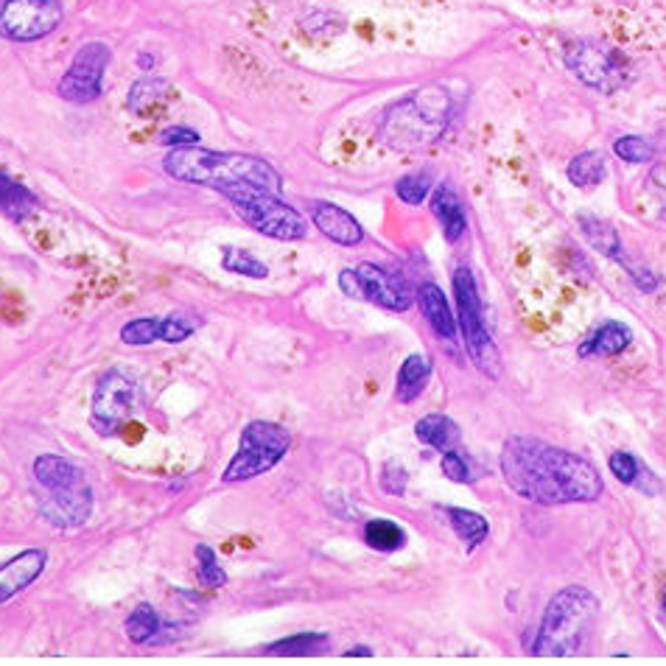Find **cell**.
<instances>
[{"label":"cell","mask_w":666,"mask_h":666,"mask_svg":"<svg viewBox=\"0 0 666 666\" xmlns=\"http://www.w3.org/2000/svg\"><path fill=\"white\" fill-rule=\"evenodd\" d=\"M502 477L516 496L543 507L588 504L605 493L594 462L538 437H509L502 448Z\"/></svg>","instance_id":"6da1fadb"},{"label":"cell","mask_w":666,"mask_h":666,"mask_svg":"<svg viewBox=\"0 0 666 666\" xmlns=\"http://www.w3.org/2000/svg\"><path fill=\"white\" fill-rule=\"evenodd\" d=\"M163 169L176 183L213 188L219 194L238 188H261L281 194V171L267 163L263 157L242 155V151H215L199 149V146H183L171 149L163 160Z\"/></svg>","instance_id":"7a4b0ae2"},{"label":"cell","mask_w":666,"mask_h":666,"mask_svg":"<svg viewBox=\"0 0 666 666\" xmlns=\"http://www.w3.org/2000/svg\"><path fill=\"white\" fill-rule=\"evenodd\" d=\"M451 101L448 90L443 87H423L406 96L381 121L379 137L390 149L398 151H418L425 146L437 144L451 124Z\"/></svg>","instance_id":"3957f363"},{"label":"cell","mask_w":666,"mask_h":666,"mask_svg":"<svg viewBox=\"0 0 666 666\" xmlns=\"http://www.w3.org/2000/svg\"><path fill=\"white\" fill-rule=\"evenodd\" d=\"M596 614H600V600L585 585H566L548 600L535 639L527 650L532 655H552V658L577 655L585 644Z\"/></svg>","instance_id":"277c9868"},{"label":"cell","mask_w":666,"mask_h":666,"mask_svg":"<svg viewBox=\"0 0 666 666\" xmlns=\"http://www.w3.org/2000/svg\"><path fill=\"white\" fill-rule=\"evenodd\" d=\"M294 437L292 431L281 423H269V420H252L242 429L238 451L227 462L222 473L224 484H242L249 479H258L269 473L272 468L286 459Z\"/></svg>","instance_id":"5b68a950"},{"label":"cell","mask_w":666,"mask_h":666,"mask_svg":"<svg viewBox=\"0 0 666 666\" xmlns=\"http://www.w3.org/2000/svg\"><path fill=\"white\" fill-rule=\"evenodd\" d=\"M233 202V210L238 213L244 224L261 233L263 238H272V242L294 244L303 242L308 235V222L306 215L297 208H292L288 202H283L281 194H272V190L261 188H238L227 190L224 194Z\"/></svg>","instance_id":"8992f818"},{"label":"cell","mask_w":666,"mask_h":666,"mask_svg":"<svg viewBox=\"0 0 666 666\" xmlns=\"http://www.w3.org/2000/svg\"><path fill=\"white\" fill-rule=\"evenodd\" d=\"M454 300H457V325L462 331V342L468 356L473 359V365L490 375V379H498L502 372V356H498V347L490 336L488 325H484L482 317V297H479L477 278L468 267H459L454 272Z\"/></svg>","instance_id":"52a82bcc"},{"label":"cell","mask_w":666,"mask_h":666,"mask_svg":"<svg viewBox=\"0 0 666 666\" xmlns=\"http://www.w3.org/2000/svg\"><path fill=\"white\" fill-rule=\"evenodd\" d=\"M340 288L353 300L372 303V306L395 313L409 311L411 303H415V288L409 286L404 274L390 272L379 263H359L353 269H342Z\"/></svg>","instance_id":"ba28073f"},{"label":"cell","mask_w":666,"mask_h":666,"mask_svg":"<svg viewBox=\"0 0 666 666\" xmlns=\"http://www.w3.org/2000/svg\"><path fill=\"white\" fill-rule=\"evenodd\" d=\"M566 67L580 78L582 85L596 92H619L630 82V67L625 57L614 48L594 39H575L566 46Z\"/></svg>","instance_id":"9c48e42d"},{"label":"cell","mask_w":666,"mask_h":666,"mask_svg":"<svg viewBox=\"0 0 666 666\" xmlns=\"http://www.w3.org/2000/svg\"><path fill=\"white\" fill-rule=\"evenodd\" d=\"M137 409V381L124 370H107L96 381L90 404V429L98 437H115Z\"/></svg>","instance_id":"30bf717a"},{"label":"cell","mask_w":666,"mask_h":666,"mask_svg":"<svg viewBox=\"0 0 666 666\" xmlns=\"http://www.w3.org/2000/svg\"><path fill=\"white\" fill-rule=\"evenodd\" d=\"M65 9L59 0H3L0 37L12 42H37L59 28Z\"/></svg>","instance_id":"8fae6325"},{"label":"cell","mask_w":666,"mask_h":666,"mask_svg":"<svg viewBox=\"0 0 666 666\" xmlns=\"http://www.w3.org/2000/svg\"><path fill=\"white\" fill-rule=\"evenodd\" d=\"M110 59L112 51L107 42H87V46L78 48L65 76L59 78V96L71 104H90V101L101 98Z\"/></svg>","instance_id":"7c38bea8"},{"label":"cell","mask_w":666,"mask_h":666,"mask_svg":"<svg viewBox=\"0 0 666 666\" xmlns=\"http://www.w3.org/2000/svg\"><path fill=\"white\" fill-rule=\"evenodd\" d=\"M92 507H96V496L87 477H82L62 488L46 490V498L39 502V516L59 529H78L90 521Z\"/></svg>","instance_id":"4fadbf2b"},{"label":"cell","mask_w":666,"mask_h":666,"mask_svg":"<svg viewBox=\"0 0 666 666\" xmlns=\"http://www.w3.org/2000/svg\"><path fill=\"white\" fill-rule=\"evenodd\" d=\"M48 552L46 548H23L7 563H0V607L20 596L46 575Z\"/></svg>","instance_id":"5bb4252c"},{"label":"cell","mask_w":666,"mask_h":666,"mask_svg":"<svg viewBox=\"0 0 666 666\" xmlns=\"http://www.w3.org/2000/svg\"><path fill=\"white\" fill-rule=\"evenodd\" d=\"M311 224L325 235L328 242L340 244V247H359L365 242V227L353 213L333 202H311L308 208Z\"/></svg>","instance_id":"9a60e30c"},{"label":"cell","mask_w":666,"mask_h":666,"mask_svg":"<svg viewBox=\"0 0 666 666\" xmlns=\"http://www.w3.org/2000/svg\"><path fill=\"white\" fill-rule=\"evenodd\" d=\"M415 300H418L420 313L425 317L429 328L437 333V340L454 342L457 340V317L451 311L448 300H445L443 288L434 286V283H423V286L415 292Z\"/></svg>","instance_id":"2e32d148"},{"label":"cell","mask_w":666,"mask_h":666,"mask_svg":"<svg viewBox=\"0 0 666 666\" xmlns=\"http://www.w3.org/2000/svg\"><path fill=\"white\" fill-rule=\"evenodd\" d=\"M577 227H580L582 238L591 244V249H596L600 255H605L607 261L619 263V267H625V269L630 267V261H627V255H625V247H621V235L614 224L605 222V219H600V215L580 213L577 215Z\"/></svg>","instance_id":"e0dca14e"},{"label":"cell","mask_w":666,"mask_h":666,"mask_svg":"<svg viewBox=\"0 0 666 666\" xmlns=\"http://www.w3.org/2000/svg\"><path fill=\"white\" fill-rule=\"evenodd\" d=\"M431 213L443 227L445 242L457 244L468 230V215H465V205L459 194L451 185H440L431 190Z\"/></svg>","instance_id":"ac0fdd59"},{"label":"cell","mask_w":666,"mask_h":666,"mask_svg":"<svg viewBox=\"0 0 666 666\" xmlns=\"http://www.w3.org/2000/svg\"><path fill=\"white\" fill-rule=\"evenodd\" d=\"M630 345H633V331L619 320H605L588 340H582V345L577 347V356L580 359H591V356L607 359V356L625 353Z\"/></svg>","instance_id":"d6986e66"},{"label":"cell","mask_w":666,"mask_h":666,"mask_svg":"<svg viewBox=\"0 0 666 666\" xmlns=\"http://www.w3.org/2000/svg\"><path fill=\"white\" fill-rule=\"evenodd\" d=\"M37 210H39L37 194L0 171V215H7L9 222L20 224L26 222V219H32Z\"/></svg>","instance_id":"ffe728a7"},{"label":"cell","mask_w":666,"mask_h":666,"mask_svg":"<svg viewBox=\"0 0 666 666\" xmlns=\"http://www.w3.org/2000/svg\"><path fill=\"white\" fill-rule=\"evenodd\" d=\"M171 98V85L165 78L144 76L137 78L135 85L130 87V98H126V110L137 118H151L165 101Z\"/></svg>","instance_id":"44dd1931"},{"label":"cell","mask_w":666,"mask_h":666,"mask_svg":"<svg viewBox=\"0 0 666 666\" xmlns=\"http://www.w3.org/2000/svg\"><path fill=\"white\" fill-rule=\"evenodd\" d=\"M415 437L423 445H429V448L445 454V451L459 448L462 431H459V425L454 423V420L445 418V415H425V418H420L418 423H415Z\"/></svg>","instance_id":"7402d4cb"},{"label":"cell","mask_w":666,"mask_h":666,"mask_svg":"<svg viewBox=\"0 0 666 666\" xmlns=\"http://www.w3.org/2000/svg\"><path fill=\"white\" fill-rule=\"evenodd\" d=\"M429 379H431V361L425 359V356H420V353H411V356H406L404 365H400L398 370L395 398H398L400 404L418 400L425 392V386H429Z\"/></svg>","instance_id":"603a6c76"},{"label":"cell","mask_w":666,"mask_h":666,"mask_svg":"<svg viewBox=\"0 0 666 666\" xmlns=\"http://www.w3.org/2000/svg\"><path fill=\"white\" fill-rule=\"evenodd\" d=\"M124 630H126V639L132 641V644L137 646H151V644H163L165 641V621L160 619V614H157L151 605H137L135 610H132L130 616H126L124 621Z\"/></svg>","instance_id":"cb8c5ba5"},{"label":"cell","mask_w":666,"mask_h":666,"mask_svg":"<svg viewBox=\"0 0 666 666\" xmlns=\"http://www.w3.org/2000/svg\"><path fill=\"white\" fill-rule=\"evenodd\" d=\"M331 650V636L328 633H297L269 644L263 653L278 655V658H313V655H325Z\"/></svg>","instance_id":"d4e9b609"},{"label":"cell","mask_w":666,"mask_h":666,"mask_svg":"<svg viewBox=\"0 0 666 666\" xmlns=\"http://www.w3.org/2000/svg\"><path fill=\"white\" fill-rule=\"evenodd\" d=\"M440 513H443V516L448 518L451 529L457 532V538L465 543V546L470 548V552H473V548L482 546V543L488 541V535H490L488 518L479 516V513H473V509L440 507Z\"/></svg>","instance_id":"484cf974"},{"label":"cell","mask_w":666,"mask_h":666,"mask_svg":"<svg viewBox=\"0 0 666 666\" xmlns=\"http://www.w3.org/2000/svg\"><path fill=\"white\" fill-rule=\"evenodd\" d=\"M568 180L575 185H580V188H594V185H600L602 180H605L607 174V160L602 151H582V155H577L571 163H568Z\"/></svg>","instance_id":"4316f807"},{"label":"cell","mask_w":666,"mask_h":666,"mask_svg":"<svg viewBox=\"0 0 666 666\" xmlns=\"http://www.w3.org/2000/svg\"><path fill=\"white\" fill-rule=\"evenodd\" d=\"M365 543L375 552H398L406 546V532L390 518H370L365 523Z\"/></svg>","instance_id":"83f0119b"},{"label":"cell","mask_w":666,"mask_h":666,"mask_svg":"<svg viewBox=\"0 0 666 666\" xmlns=\"http://www.w3.org/2000/svg\"><path fill=\"white\" fill-rule=\"evenodd\" d=\"M121 342L126 347H149L163 342V317H137L121 328Z\"/></svg>","instance_id":"f1b7e54d"},{"label":"cell","mask_w":666,"mask_h":666,"mask_svg":"<svg viewBox=\"0 0 666 666\" xmlns=\"http://www.w3.org/2000/svg\"><path fill=\"white\" fill-rule=\"evenodd\" d=\"M222 269L224 272L242 274V278H252V281H267L269 278L267 263H263L261 258H255L252 252H247V249H242V247H224Z\"/></svg>","instance_id":"f546056e"},{"label":"cell","mask_w":666,"mask_h":666,"mask_svg":"<svg viewBox=\"0 0 666 666\" xmlns=\"http://www.w3.org/2000/svg\"><path fill=\"white\" fill-rule=\"evenodd\" d=\"M194 557H196V577H199V585L202 588L227 585V571H224L222 563H219V557H215V552L208 546V543H196Z\"/></svg>","instance_id":"4dcf8cb0"},{"label":"cell","mask_w":666,"mask_h":666,"mask_svg":"<svg viewBox=\"0 0 666 666\" xmlns=\"http://www.w3.org/2000/svg\"><path fill=\"white\" fill-rule=\"evenodd\" d=\"M431 188H434V180H431L429 171H415V174L400 176L398 183H395V194H398V199L404 205H411V208L423 205L425 199H429Z\"/></svg>","instance_id":"1f68e13d"},{"label":"cell","mask_w":666,"mask_h":666,"mask_svg":"<svg viewBox=\"0 0 666 666\" xmlns=\"http://www.w3.org/2000/svg\"><path fill=\"white\" fill-rule=\"evenodd\" d=\"M614 155L627 160V163H650V160H655L658 149H655V144L650 137L625 135L614 144Z\"/></svg>","instance_id":"d6a6232c"},{"label":"cell","mask_w":666,"mask_h":666,"mask_svg":"<svg viewBox=\"0 0 666 666\" xmlns=\"http://www.w3.org/2000/svg\"><path fill=\"white\" fill-rule=\"evenodd\" d=\"M202 328V320L196 313H169L163 317V342L165 345H183Z\"/></svg>","instance_id":"836d02e7"},{"label":"cell","mask_w":666,"mask_h":666,"mask_svg":"<svg viewBox=\"0 0 666 666\" xmlns=\"http://www.w3.org/2000/svg\"><path fill=\"white\" fill-rule=\"evenodd\" d=\"M440 468H443L445 479H451V482H457V484L473 482V473H470L468 459H465L457 448L445 451L443 459H440Z\"/></svg>","instance_id":"e575fe53"},{"label":"cell","mask_w":666,"mask_h":666,"mask_svg":"<svg viewBox=\"0 0 666 666\" xmlns=\"http://www.w3.org/2000/svg\"><path fill=\"white\" fill-rule=\"evenodd\" d=\"M639 465H641L639 459H636L633 454H627V451H614V454L607 457V468H610V473H614L621 484H630V488H633L636 482Z\"/></svg>","instance_id":"d590c367"},{"label":"cell","mask_w":666,"mask_h":666,"mask_svg":"<svg viewBox=\"0 0 666 666\" xmlns=\"http://www.w3.org/2000/svg\"><path fill=\"white\" fill-rule=\"evenodd\" d=\"M406 484H409V473H406L404 465L395 462V459L384 462V468H381V490H386L390 496H404Z\"/></svg>","instance_id":"8d00e7d4"},{"label":"cell","mask_w":666,"mask_h":666,"mask_svg":"<svg viewBox=\"0 0 666 666\" xmlns=\"http://www.w3.org/2000/svg\"><path fill=\"white\" fill-rule=\"evenodd\" d=\"M160 146H171V149H183V146H199V132L188 130V126H165L163 132H160Z\"/></svg>","instance_id":"74e56055"},{"label":"cell","mask_w":666,"mask_h":666,"mask_svg":"<svg viewBox=\"0 0 666 666\" xmlns=\"http://www.w3.org/2000/svg\"><path fill=\"white\" fill-rule=\"evenodd\" d=\"M633 488L639 490L641 496H661V493H664V482H661V479L653 473V468H646L644 462L639 465Z\"/></svg>","instance_id":"f35d334b"},{"label":"cell","mask_w":666,"mask_h":666,"mask_svg":"<svg viewBox=\"0 0 666 666\" xmlns=\"http://www.w3.org/2000/svg\"><path fill=\"white\" fill-rule=\"evenodd\" d=\"M627 274H630V281H633V286L639 288V292H644V294L658 292L661 278L653 272V269H641V267H633V263H630V267H627Z\"/></svg>","instance_id":"ab89813d"},{"label":"cell","mask_w":666,"mask_h":666,"mask_svg":"<svg viewBox=\"0 0 666 666\" xmlns=\"http://www.w3.org/2000/svg\"><path fill=\"white\" fill-rule=\"evenodd\" d=\"M345 655L347 658H372V650L370 646H350Z\"/></svg>","instance_id":"60d3db41"},{"label":"cell","mask_w":666,"mask_h":666,"mask_svg":"<svg viewBox=\"0 0 666 666\" xmlns=\"http://www.w3.org/2000/svg\"><path fill=\"white\" fill-rule=\"evenodd\" d=\"M137 65L149 71V67H151V57H149V53H144V57H137Z\"/></svg>","instance_id":"b9f144b4"},{"label":"cell","mask_w":666,"mask_h":666,"mask_svg":"<svg viewBox=\"0 0 666 666\" xmlns=\"http://www.w3.org/2000/svg\"><path fill=\"white\" fill-rule=\"evenodd\" d=\"M664 614H666V596H664Z\"/></svg>","instance_id":"7bdbcfd3"}]
</instances>
